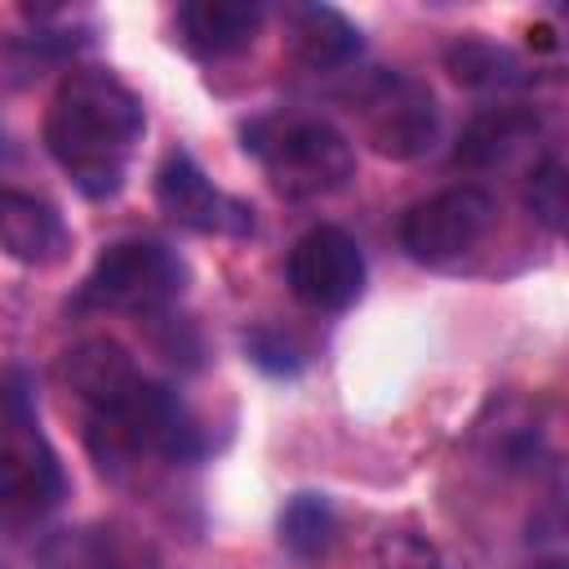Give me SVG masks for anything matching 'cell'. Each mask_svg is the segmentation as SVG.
I'll return each mask as SVG.
<instances>
[{
  "instance_id": "1",
  "label": "cell",
  "mask_w": 569,
  "mask_h": 569,
  "mask_svg": "<svg viewBox=\"0 0 569 569\" xmlns=\"http://www.w3.org/2000/svg\"><path fill=\"white\" fill-rule=\"evenodd\" d=\"M142 124V102L116 71L80 67L49 102L44 147L89 200H107L124 187Z\"/></svg>"
},
{
  "instance_id": "2",
  "label": "cell",
  "mask_w": 569,
  "mask_h": 569,
  "mask_svg": "<svg viewBox=\"0 0 569 569\" xmlns=\"http://www.w3.org/2000/svg\"><path fill=\"white\" fill-rule=\"evenodd\" d=\"M244 151L258 156L267 169L271 187L293 200L329 196L347 187L356 173V151L351 142L316 116H293V111H271L244 124Z\"/></svg>"
},
{
  "instance_id": "3",
  "label": "cell",
  "mask_w": 569,
  "mask_h": 569,
  "mask_svg": "<svg viewBox=\"0 0 569 569\" xmlns=\"http://www.w3.org/2000/svg\"><path fill=\"white\" fill-rule=\"evenodd\" d=\"M67 493L62 462L40 431L31 382L22 369L0 373V511L13 520H40Z\"/></svg>"
},
{
  "instance_id": "4",
  "label": "cell",
  "mask_w": 569,
  "mask_h": 569,
  "mask_svg": "<svg viewBox=\"0 0 569 569\" xmlns=\"http://www.w3.org/2000/svg\"><path fill=\"white\" fill-rule=\"evenodd\" d=\"M89 449L102 467H116L124 458H169V462H191L204 453V440L182 409L178 391L138 378L120 400L107 409L89 413Z\"/></svg>"
},
{
  "instance_id": "5",
  "label": "cell",
  "mask_w": 569,
  "mask_h": 569,
  "mask_svg": "<svg viewBox=\"0 0 569 569\" xmlns=\"http://www.w3.org/2000/svg\"><path fill=\"white\" fill-rule=\"evenodd\" d=\"M182 262L160 240H116L98 253L84 284L76 289V311H164L182 293Z\"/></svg>"
},
{
  "instance_id": "6",
  "label": "cell",
  "mask_w": 569,
  "mask_h": 569,
  "mask_svg": "<svg viewBox=\"0 0 569 569\" xmlns=\"http://www.w3.org/2000/svg\"><path fill=\"white\" fill-rule=\"evenodd\" d=\"M365 142L387 160H413L431 151L440 133V107L431 89L405 71H373L356 89V107Z\"/></svg>"
},
{
  "instance_id": "7",
  "label": "cell",
  "mask_w": 569,
  "mask_h": 569,
  "mask_svg": "<svg viewBox=\"0 0 569 569\" xmlns=\"http://www.w3.org/2000/svg\"><path fill=\"white\" fill-rule=\"evenodd\" d=\"M498 204L485 187H445L427 200H418L405 218H400V244L413 262L427 267H449L458 258H467L493 227Z\"/></svg>"
},
{
  "instance_id": "8",
  "label": "cell",
  "mask_w": 569,
  "mask_h": 569,
  "mask_svg": "<svg viewBox=\"0 0 569 569\" xmlns=\"http://www.w3.org/2000/svg\"><path fill=\"white\" fill-rule=\"evenodd\" d=\"M284 280L311 311H347L365 289V253L342 227L320 222L293 240Z\"/></svg>"
},
{
  "instance_id": "9",
  "label": "cell",
  "mask_w": 569,
  "mask_h": 569,
  "mask_svg": "<svg viewBox=\"0 0 569 569\" xmlns=\"http://www.w3.org/2000/svg\"><path fill=\"white\" fill-rule=\"evenodd\" d=\"M156 204L164 209L169 222L200 231V236H249L253 231V209L227 191H218L204 169L187 151H169L160 173H156Z\"/></svg>"
},
{
  "instance_id": "10",
  "label": "cell",
  "mask_w": 569,
  "mask_h": 569,
  "mask_svg": "<svg viewBox=\"0 0 569 569\" xmlns=\"http://www.w3.org/2000/svg\"><path fill=\"white\" fill-rule=\"evenodd\" d=\"M36 569H160V560L116 525H71L36 547Z\"/></svg>"
},
{
  "instance_id": "11",
  "label": "cell",
  "mask_w": 569,
  "mask_h": 569,
  "mask_svg": "<svg viewBox=\"0 0 569 569\" xmlns=\"http://www.w3.org/2000/svg\"><path fill=\"white\" fill-rule=\"evenodd\" d=\"M0 249L27 267H58L71 249V231L49 200L0 187Z\"/></svg>"
},
{
  "instance_id": "12",
  "label": "cell",
  "mask_w": 569,
  "mask_h": 569,
  "mask_svg": "<svg viewBox=\"0 0 569 569\" xmlns=\"http://www.w3.org/2000/svg\"><path fill=\"white\" fill-rule=\"evenodd\" d=\"M138 365L129 360V351L111 338H84L62 356V382L76 391V400L93 413L107 409L111 400H120L133 382H138Z\"/></svg>"
},
{
  "instance_id": "13",
  "label": "cell",
  "mask_w": 569,
  "mask_h": 569,
  "mask_svg": "<svg viewBox=\"0 0 569 569\" xmlns=\"http://www.w3.org/2000/svg\"><path fill=\"white\" fill-rule=\"evenodd\" d=\"M262 27V4L253 0H191L178 9L182 44L200 58H227L244 49Z\"/></svg>"
},
{
  "instance_id": "14",
  "label": "cell",
  "mask_w": 569,
  "mask_h": 569,
  "mask_svg": "<svg viewBox=\"0 0 569 569\" xmlns=\"http://www.w3.org/2000/svg\"><path fill=\"white\" fill-rule=\"evenodd\" d=\"M284 49L307 71H338L360 53V31L329 4H298L289 9Z\"/></svg>"
},
{
  "instance_id": "15",
  "label": "cell",
  "mask_w": 569,
  "mask_h": 569,
  "mask_svg": "<svg viewBox=\"0 0 569 569\" xmlns=\"http://www.w3.org/2000/svg\"><path fill=\"white\" fill-rule=\"evenodd\" d=\"M538 129H542V120L529 107H493V111H480L462 129V138L453 147V164H462V169H493L511 151H520L525 142H533Z\"/></svg>"
},
{
  "instance_id": "16",
  "label": "cell",
  "mask_w": 569,
  "mask_h": 569,
  "mask_svg": "<svg viewBox=\"0 0 569 569\" xmlns=\"http://www.w3.org/2000/svg\"><path fill=\"white\" fill-rule=\"evenodd\" d=\"M445 67L467 89H511V84H525V62L507 44H493L485 36L453 40L445 49Z\"/></svg>"
},
{
  "instance_id": "17",
  "label": "cell",
  "mask_w": 569,
  "mask_h": 569,
  "mask_svg": "<svg viewBox=\"0 0 569 569\" xmlns=\"http://www.w3.org/2000/svg\"><path fill=\"white\" fill-rule=\"evenodd\" d=\"M280 542L298 556V560H325L329 542H333V511L320 493H293L289 507L280 511Z\"/></svg>"
},
{
  "instance_id": "18",
  "label": "cell",
  "mask_w": 569,
  "mask_h": 569,
  "mask_svg": "<svg viewBox=\"0 0 569 569\" xmlns=\"http://www.w3.org/2000/svg\"><path fill=\"white\" fill-rule=\"evenodd\" d=\"M480 445L502 467H529L533 453H538V422L525 405L507 400V405H498V427L480 422Z\"/></svg>"
},
{
  "instance_id": "19",
  "label": "cell",
  "mask_w": 569,
  "mask_h": 569,
  "mask_svg": "<svg viewBox=\"0 0 569 569\" xmlns=\"http://www.w3.org/2000/svg\"><path fill=\"white\" fill-rule=\"evenodd\" d=\"M369 569H445V565H440V551H436L422 533L387 529V533L373 542Z\"/></svg>"
},
{
  "instance_id": "20",
  "label": "cell",
  "mask_w": 569,
  "mask_h": 569,
  "mask_svg": "<svg viewBox=\"0 0 569 569\" xmlns=\"http://www.w3.org/2000/svg\"><path fill=\"white\" fill-rule=\"evenodd\" d=\"M529 209H533L551 231L565 227L569 200H565V160H560V156H547V160L533 169V178H529Z\"/></svg>"
},
{
  "instance_id": "21",
  "label": "cell",
  "mask_w": 569,
  "mask_h": 569,
  "mask_svg": "<svg viewBox=\"0 0 569 569\" xmlns=\"http://www.w3.org/2000/svg\"><path fill=\"white\" fill-rule=\"evenodd\" d=\"M244 351H249V360H253L258 369H267V373H298V369H302L298 347H293L280 329H253V333L244 338Z\"/></svg>"
},
{
  "instance_id": "22",
  "label": "cell",
  "mask_w": 569,
  "mask_h": 569,
  "mask_svg": "<svg viewBox=\"0 0 569 569\" xmlns=\"http://www.w3.org/2000/svg\"><path fill=\"white\" fill-rule=\"evenodd\" d=\"M538 569H569V565H565V560H542Z\"/></svg>"
}]
</instances>
